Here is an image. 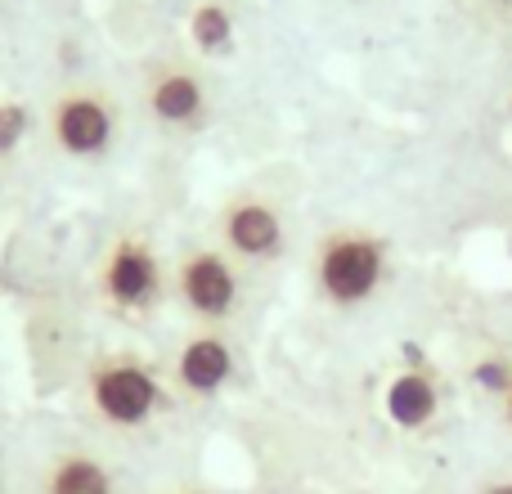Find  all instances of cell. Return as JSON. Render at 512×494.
Masks as SVG:
<instances>
[{
    "instance_id": "obj_1",
    "label": "cell",
    "mask_w": 512,
    "mask_h": 494,
    "mask_svg": "<svg viewBox=\"0 0 512 494\" xmlns=\"http://www.w3.org/2000/svg\"><path fill=\"white\" fill-rule=\"evenodd\" d=\"M387 279V243L364 230H333L315 252V283L333 306H364Z\"/></svg>"
},
{
    "instance_id": "obj_8",
    "label": "cell",
    "mask_w": 512,
    "mask_h": 494,
    "mask_svg": "<svg viewBox=\"0 0 512 494\" xmlns=\"http://www.w3.org/2000/svg\"><path fill=\"white\" fill-rule=\"evenodd\" d=\"M149 113L162 126H198L207 117V90L194 72L171 68L149 86Z\"/></svg>"
},
{
    "instance_id": "obj_5",
    "label": "cell",
    "mask_w": 512,
    "mask_h": 494,
    "mask_svg": "<svg viewBox=\"0 0 512 494\" xmlns=\"http://www.w3.org/2000/svg\"><path fill=\"white\" fill-rule=\"evenodd\" d=\"M180 301L207 324H221L239 310V270L230 265L225 252H189L176 274Z\"/></svg>"
},
{
    "instance_id": "obj_13",
    "label": "cell",
    "mask_w": 512,
    "mask_h": 494,
    "mask_svg": "<svg viewBox=\"0 0 512 494\" xmlns=\"http://www.w3.org/2000/svg\"><path fill=\"white\" fill-rule=\"evenodd\" d=\"M477 387H486V391H495V396H508V387H512V369L504 360H486V364H477Z\"/></svg>"
},
{
    "instance_id": "obj_10",
    "label": "cell",
    "mask_w": 512,
    "mask_h": 494,
    "mask_svg": "<svg viewBox=\"0 0 512 494\" xmlns=\"http://www.w3.org/2000/svg\"><path fill=\"white\" fill-rule=\"evenodd\" d=\"M45 494H113V472L86 454H68L50 468Z\"/></svg>"
},
{
    "instance_id": "obj_11",
    "label": "cell",
    "mask_w": 512,
    "mask_h": 494,
    "mask_svg": "<svg viewBox=\"0 0 512 494\" xmlns=\"http://www.w3.org/2000/svg\"><path fill=\"white\" fill-rule=\"evenodd\" d=\"M189 36L203 54H225L234 41V23L221 5H198L194 9V23H189Z\"/></svg>"
},
{
    "instance_id": "obj_3",
    "label": "cell",
    "mask_w": 512,
    "mask_h": 494,
    "mask_svg": "<svg viewBox=\"0 0 512 494\" xmlns=\"http://www.w3.org/2000/svg\"><path fill=\"white\" fill-rule=\"evenodd\" d=\"M50 131H54V144H59L68 158H104L117 135V108L108 95L72 90V95L54 99Z\"/></svg>"
},
{
    "instance_id": "obj_14",
    "label": "cell",
    "mask_w": 512,
    "mask_h": 494,
    "mask_svg": "<svg viewBox=\"0 0 512 494\" xmlns=\"http://www.w3.org/2000/svg\"><path fill=\"white\" fill-rule=\"evenodd\" d=\"M481 494H512V477H504V481H490V486L481 490Z\"/></svg>"
},
{
    "instance_id": "obj_4",
    "label": "cell",
    "mask_w": 512,
    "mask_h": 494,
    "mask_svg": "<svg viewBox=\"0 0 512 494\" xmlns=\"http://www.w3.org/2000/svg\"><path fill=\"white\" fill-rule=\"evenodd\" d=\"M99 288L117 310H149L162 297V261L144 239H117L104 256Z\"/></svg>"
},
{
    "instance_id": "obj_9",
    "label": "cell",
    "mask_w": 512,
    "mask_h": 494,
    "mask_svg": "<svg viewBox=\"0 0 512 494\" xmlns=\"http://www.w3.org/2000/svg\"><path fill=\"white\" fill-rule=\"evenodd\" d=\"M436 405H441V400H436V382L418 369H405L387 387V414H391V423L405 427V432H418V427L432 423Z\"/></svg>"
},
{
    "instance_id": "obj_6",
    "label": "cell",
    "mask_w": 512,
    "mask_h": 494,
    "mask_svg": "<svg viewBox=\"0 0 512 494\" xmlns=\"http://www.w3.org/2000/svg\"><path fill=\"white\" fill-rule=\"evenodd\" d=\"M221 234L239 261H270L283 247V221L265 198H234L221 216Z\"/></svg>"
},
{
    "instance_id": "obj_2",
    "label": "cell",
    "mask_w": 512,
    "mask_h": 494,
    "mask_svg": "<svg viewBox=\"0 0 512 494\" xmlns=\"http://www.w3.org/2000/svg\"><path fill=\"white\" fill-rule=\"evenodd\" d=\"M90 405L113 427H144L162 409V387L149 364L104 360L90 369Z\"/></svg>"
},
{
    "instance_id": "obj_16",
    "label": "cell",
    "mask_w": 512,
    "mask_h": 494,
    "mask_svg": "<svg viewBox=\"0 0 512 494\" xmlns=\"http://www.w3.org/2000/svg\"><path fill=\"white\" fill-rule=\"evenodd\" d=\"M508 113H512V104H508Z\"/></svg>"
},
{
    "instance_id": "obj_15",
    "label": "cell",
    "mask_w": 512,
    "mask_h": 494,
    "mask_svg": "<svg viewBox=\"0 0 512 494\" xmlns=\"http://www.w3.org/2000/svg\"><path fill=\"white\" fill-rule=\"evenodd\" d=\"M504 418L512 423V387H508V396H504Z\"/></svg>"
},
{
    "instance_id": "obj_12",
    "label": "cell",
    "mask_w": 512,
    "mask_h": 494,
    "mask_svg": "<svg viewBox=\"0 0 512 494\" xmlns=\"http://www.w3.org/2000/svg\"><path fill=\"white\" fill-rule=\"evenodd\" d=\"M27 131H32V108L18 99H0V158H9Z\"/></svg>"
},
{
    "instance_id": "obj_7",
    "label": "cell",
    "mask_w": 512,
    "mask_h": 494,
    "mask_svg": "<svg viewBox=\"0 0 512 494\" xmlns=\"http://www.w3.org/2000/svg\"><path fill=\"white\" fill-rule=\"evenodd\" d=\"M234 378V351L221 333H198L180 346L176 355V382L185 396L212 400L225 391V382Z\"/></svg>"
}]
</instances>
